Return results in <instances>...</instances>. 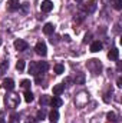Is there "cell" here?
I'll return each mask as SVG.
<instances>
[{
  "instance_id": "obj_1",
  "label": "cell",
  "mask_w": 122,
  "mask_h": 123,
  "mask_svg": "<svg viewBox=\"0 0 122 123\" xmlns=\"http://www.w3.org/2000/svg\"><path fill=\"white\" fill-rule=\"evenodd\" d=\"M34 50H36L37 55H40V56H43V57L47 55V47H46V43H45V42H39V43L36 44Z\"/></svg>"
},
{
  "instance_id": "obj_2",
  "label": "cell",
  "mask_w": 122,
  "mask_h": 123,
  "mask_svg": "<svg viewBox=\"0 0 122 123\" xmlns=\"http://www.w3.org/2000/svg\"><path fill=\"white\" fill-rule=\"evenodd\" d=\"M88 67L91 69L92 72L96 74L101 69H102V64L99 63V60H96V59H92V60H89V63H88Z\"/></svg>"
},
{
  "instance_id": "obj_3",
  "label": "cell",
  "mask_w": 122,
  "mask_h": 123,
  "mask_svg": "<svg viewBox=\"0 0 122 123\" xmlns=\"http://www.w3.org/2000/svg\"><path fill=\"white\" fill-rule=\"evenodd\" d=\"M40 10H42L43 13H49V12H52V10H53V3H52L50 0H43L42 4H40Z\"/></svg>"
},
{
  "instance_id": "obj_4",
  "label": "cell",
  "mask_w": 122,
  "mask_h": 123,
  "mask_svg": "<svg viewBox=\"0 0 122 123\" xmlns=\"http://www.w3.org/2000/svg\"><path fill=\"white\" fill-rule=\"evenodd\" d=\"M27 42H25V40H22V39H17L16 42H14V49L16 50H19V52H25L26 49H27Z\"/></svg>"
},
{
  "instance_id": "obj_5",
  "label": "cell",
  "mask_w": 122,
  "mask_h": 123,
  "mask_svg": "<svg viewBox=\"0 0 122 123\" xmlns=\"http://www.w3.org/2000/svg\"><path fill=\"white\" fill-rule=\"evenodd\" d=\"M20 7V1L19 0H9L7 1V10L9 12H14Z\"/></svg>"
},
{
  "instance_id": "obj_6",
  "label": "cell",
  "mask_w": 122,
  "mask_h": 123,
  "mask_svg": "<svg viewBox=\"0 0 122 123\" xmlns=\"http://www.w3.org/2000/svg\"><path fill=\"white\" fill-rule=\"evenodd\" d=\"M46 70H47V63H46V62H39V63H36V74L45 73Z\"/></svg>"
},
{
  "instance_id": "obj_7",
  "label": "cell",
  "mask_w": 122,
  "mask_h": 123,
  "mask_svg": "<svg viewBox=\"0 0 122 123\" xmlns=\"http://www.w3.org/2000/svg\"><path fill=\"white\" fill-rule=\"evenodd\" d=\"M108 59H109V60H118V59H119V50H118L116 47L111 49L109 53H108Z\"/></svg>"
},
{
  "instance_id": "obj_8",
  "label": "cell",
  "mask_w": 122,
  "mask_h": 123,
  "mask_svg": "<svg viewBox=\"0 0 122 123\" xmlns=\"http://www.w3.org/2000/svg\"><path fill=\"white\" fill-rule=\"evenodd\" d=\"M3 87H4L6 90H13V89H14V82H13V79H4V80H3Z\"/></svg>"
},
{
  "instance_id": "obj_9",
  "label": "cell",
  "mask_w": 122,
  "mask_h": 123,
  "mask_svg": "<svg viewBox=\"0 0 122 123\" xmlns=\"http://www.w3.org/2000/svg\"><path fill=\"white\" fill-rule=\"evenodd\" d=\"M101 49H102V43H101L99 40H95V42H92V44H91V52H92V53L101 52Z\"/></svg>"
},
{
  "instance_id": "obj_10",
  "label": "cell",
  "mask_w": 122,
  "mask_h": 123,
  "mask_svg": "<svg viewBox=\"0 0 122 123\" xmlns=\"http://www.w3.org/2000/svg\"><path fill=\"white\" fill-rule=\"evenodd\" d=\"M43 33H45V34H53V33H55V26H53L52 23H46V25L43 26Z\"/></svg>"
},
{
  "instance_id": "obj_11",
  "label": "cell",
  "mask_w": 122,
  "mask_h": 123,
  "mask_svg": "<svg viewBox=\"0 0 122 123\" xmlns=\"http://www.w3.org/2000/svg\"><path fill=\"white\" fill-rule=\"evenodd\" d=\"M49 120L52 123H56L58 120H59V112L56 110V109H53L50 113H49Z\"/></svg>"
},
{
  "instance_id": "obj_12",
  "label": "cell",
  "mask_w": 122,
  "mask_h": 123,
  "mask_svg": "<svg viewBox=\"0 0 122 123\" xmlns=\"http://www.w3.org/2000/svg\"><path fill=\"white\" fill-rule=\"evenodd\" d=\"M62 105H63V102H62V99L59 96H55L53 99H50V106H53V107H61Z\"/></svg>"
},
{
  "instance_id": "obj_13",
  "label": "cell",
  "mask_w": 122,
  "mask_h": 123,
  "mask_svg": "<svg viewBox=\"0 0 122 123\" xmlns=\"http://www.w3.org/2000/svg\"><path fill=\"white\" fill-rule=\"evenodd\" d=\"M95 10H96V3H95V1L86 3V6H85V12H86V13H93Z\"/></svg>"
},
{
  "instance_id": "obj_14",
  "label": "cell",
  "mask_w": 122,
  "mask_h": 123,
  "mask_svg": "<svg viewBox=\"0 0 122 123\" xmlns=\"http://www.w3.org/2000/svg\"><path fill=\"white\" fill-rule=\"evenodd\" d=\"M63 90H65V85H56V86H53V94H55V96L62 94Z\"/></svg>"
},
{
  "instance_id": "obj_15",
  "label": "cell",
  "mask_w": 122,
  "mask_h": 123,
  "mask_svg": "<svg viewBox=\"0 0 122 123\" xmlns=\"http://www.w3.org/2000/svg\"><path fill=\"white\" fill-rule=\"evenodd\" d=\"M40 105H42V106H47V105H50V97L46 96V94L40 96Z\"/></svg>"
},
{
  "instance_id": "obj_16",
  "label": "cell",
  "mask_w": 122,
  "mask_h": 123,
  "mask_svg": "<svg viewBox=\"0 0 122 123\" xmlns=\"http://www.w3.org/2000/svg\"><path fill=\"white\" fill-rule=\"evenodd\" d=\"M53 70H55V73H56V74H62V73L65 72V66L61 64V63H58V64H55Z\"/></svg>"
},
{
  "instance_id": "obj_17",
  "label": "cell",
  "mask_w": 122,
  "mask_h": 123,
  "mask_svg": "<svg viewBox=\"0 0 122 123\" xmlns=\"http://www.w3.org/2000/svg\"><path fill=\"white\" fill-rule=\"evenodd\" d=\"M75 82H76V85H83V83H85V74H83V73H78Z\"/></svg>"
},
{
  "instance_id": "obj_18",
  "label": "cell",
  "mask_w": 122,
  "mask_h": 123,
  "mask_svg": "<svg viewBox=\"0 0 122 123\" xmlns=\"http://www.w3.org/2000/svg\"><path fill=\"white\" fill-rule=\"evenodd\" d=\"M25 100H26L27 103L33 102V94H32L30 90H26V92H25Z\"/></svg>"
},
{
  "instance_id": "obj_19",
  "label": "cell",
  "mask_w": 122,
  "mask_h": 123,
  "mask_svg": "<svg viewBox=\"0 0 122 123\" xmlns=\"http://www.w3.org/2000/svg\"><path fill=\"white\" fill-rule=\"evenodd\" d=\"M45 117H46V112H45L43 109H42V110H39V112H37V115H36V119L40 122V120H43Z\"/></svg>"
},
{
  "instance_id": "obj_20",
  "label": "cell",
  "mask_w": 122,
  "mask_h": 123,
  "mask_svg": "<svg viewBox=\"0 0 122 123\" xmlns=\"http://www.w3.org/2000/svg\"><path fill=\"white\" fill-rule=\"evenodd\" d=\"M112 4H114V9H116V10L122 9V0H112Z\"/></svg>"
},
{
  "instance_id": "obj_21",
  "label": "cell",
  "mask_w": 122,
  "mask_h": 123,
  "mask_svg": "<svg viewBox=\"0 0 122 123\" xmlns=\"http://www.w3.org/2000/svg\"><path fill=\"white\" fill-rule=\"evenodd\" d=\"M16 69L19 70V72H23L25 70V60H19L16 63Z\"/></svg>"
},
{
  "instance_id": "obj_22",
  "label": "cell",
  "mask_w": 122,
  "mask_h": 123,
  "mask_svg": "<svg viewBox=\"0 0 122 123\" xmlns=\"http://www.w3.org/2000/svg\"><path fill=\"white\" fill-rule=\"evenodd\" d=\"M7 67H9V63L7 62H3L0 64V76H3V73H4V70H7Z\"/></svg>"
},
{
  "instance_id": "obj_23",
  "label": "cell",
  "mask_w": 122,
  "mask_h": 123,
  "mask_svg": "<svg viewBox=\"0 0 122 123\" xmlns=\"http://www.w3.org/2000/svg\"><path fill=\"white\" fill-rule=\"evenodd\" d=\"M106 117H108L109 122H116V115H115L114 112H109V113L106 115Z\"/></svg>"
},
{
  "instance_id": "obj_24",
  "label": "cell",
  "mask_w": 122,
  "mask_h": 123,
  "mask_svg": "<svg viewBox=\"0 0 122 123\" xmlns=\"http://www.w3.org/2000/svg\"><path fill=\"white\" fill-rule=\"evenodd\" d=\"M23 89H26V90H29V87H30V80H22V85H20Z\"/></svg>"
},
{
  "instance_id": "obj_25",
  "label": "cell",
  "mask_w": 122,
  "mask_h": 123,
  "mask_svg": "<svg viewBox=\"0 0 122 123\" xmlns=\"http://www.w3.org/2000/svg\"><path fill=\"white\" fill-rule=\"evenodd\" d=\"M29 72H30L32 74L36 76V63H34V62H32L30 63V66H29Z\"/></svg>"
},
{
  "instance_id": "obj_26",
  "label": "cell",
  "mask_w": 122,
  "mask_h": 123,
  "mask_svg": "<svg viewBox=\"0 0 122 123\" xmlns=\"http://www.w3.org/2000/svg\"><path fill=\"white\" fill-rule=\"evenodd\" d=\"M58 39H59V37H58V36H55V37H52V39H50V43H52V44H56V43H58V42H59V40H58Z\"/></svg>"
},
{
  "instance_id": "obj_27",
  "label": "cell",
  "mask_w": 122,
  "mask_h": 123,
  "mask_svg": "<svg viewBox=\"0 0 122 123\" xmlns=\"http://www.w3.org/2000/svg\"><path fill=\"white\" fill-rule=\"evenodd\" d=\"M89 42H91V34H86L83 39V43H89Z\"/></svg>"
},
{
  "instance_id": "obj_28",
  "label": "cell",
  "mask_w": 122,
  "mask_h": 123,
  "mask_svg": "<svg viewBox=\"0 0 122 123\" xmlns=\"http://www.w3.org/2000/svg\"><path fill=\"white\" fill-rule=\"evenodd\" d=\"M83 17H85L83 14H79V17H78V19H75V22H82V20H83Z\"/></svg>"
},
{
  "instance_id": "obj_29",
  "label": "cell",
  "mask_w": 122,
  "mask_h": 123,
  "mask_svg": "<svg viewBox=\"0 0 122 123\" xmlns=\"http://www.w3.org/2000/svg\"><path fill=\"white\" fill-rule=\"evenodd\" d=\"M116 83H118V86H119V87H121V86H122V79H121V77L118 79V82H116Z\"/></svg>"
},
{
  "instance_id": "obj_30",
  "label": "cell",
  "mask_w": 122,
  "mask_h": 123,
  "mask_svg": "<svg viewBox=\"0 0 122 123\" xmlns=\"http://www.w3.org/2000/svg\"><path fill=\"white\" fill-rule=\"evenodd\" d=\"M0 123H4V120H3V119H0Z\"/></svg>"
},
{
  "instance_id": "obj_31",
  "label": "cell",
  "mask_w": 122,
  "mask_h": 123,
  "mask_svg": "<svg viewBox=\"0 0 122 123\" xmlns=\"http://www.w3.org/2000/svg\"><path fill=\"white\" fill-rule=\"evenodd\" d=\"M75 1H82V0H75Z\"/></svg>"
},
{
  "instance_id": "obj_32",
  "label": "cell",
  "mask_w": 122,
  "mask_h": 123,
  "mask_svg": "<svg viewBox=\"0 0 122 123\" xmlns=\"http://www.w3.org/2000/svg\"><path fill=\"white\" fill-rule=\"evenodd\" d=\"M0 44H1V42H0Z\"/></svg>"
}]
</instances>
